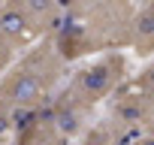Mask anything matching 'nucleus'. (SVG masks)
I'll list each match as a JSON object with an SVG mask.
<instances>
[{
  "label": "nucleus",
  "mask_w": 154,
  "mask_h": 145,
  "mask_svg": "<svg viewBox=\"0 0 154 145\" xmlns=\"http://www.w3.org/2000/svg\"><path fill=\"white\" fill-rule=\"evenodd\" d=\"M66 54L60 51L54 33L42 36L30 48L21 51L18 60L0 76V106L24 115L36 106H45V97H54V88L63 79L66 69Z\"/></svg>",
  "instance_id": "f257e3e1"
},
{
  "label": "nucleus",
  "mask_w": 154,
  "mask_h": 145,
  "mask_svg": "<svg viewBox=\"0 0 154 145\" xmlns=\"http://www.w3.org/2000/svg\"><path fill=\"white\" fill-rule=\"evenodd\" d=\"M24 124H18V142L15 145H63L66 136L63 130L57 127L48 103L45 106H36L30 112H24Z\"/></svg>",
  "instance_id": "f03ea898"
},
{
  "label": "nucleus",
  "mask_w": 154,
  "mask_h": 145,
  "mask_svg": "<svg viewBox=\"0 0 154 145\" xmlns=\"http://www.w3.org/2000/svg\"><path fill=\"white\" fill-rule=\"evenodd\" d=\"M124 45L133 48V54H139V57L154 54V0H139V3H133Z\"/></svg>",
  "instance_id": "7ed1b4c3"
},
{
  "label": "nucleus",
  "mask_w": 154,
  "mask_h": 145,
  "mask_svg": "<svg viewBox=\"0 0 154 145\" xmlns=\"http://www.w3.org/2000/svg\"><path fill=\"white\" fill-rule=\"evenodd\" d=\"M12 3L21 9V15L30 21V27L36 30V36H51L60 27L63 18V6L60 0H12Z\"/></svg>",
  "instance_id": "20e7f679"
},
{
  "label": "nucleus",
  "mask_w": 154,
  "mask_h": 145,
  "mask_svg": "<svg viewBox=\"0 0 154 145\" xmlns=\"http://www.w3.org/2000/svg\"><path fill=\"white\" fill-rule=\"evenodd\" d=\"M0 33H3L18 51H24L33 42H39L36 30L30 27V21L21 15V9L12 3V0H0Z\"/></svg>",
  "instance_id": "39448f33"
},
{
  "label": "nucleus",
  "mask_w": 154,
  "mask_h": 145,
  "mask_svg": "<svg viewBox=\"0 0 154 145\" xmlns=\"http://www.w3.org/2000/svg\"><path fill=\"white\" fill-rule=\"evenodd\" d=\"M15 54H18V48L3 36V33H0V76H3V72L12 66V60H15Z\"/></svg>",
  "instance_id": "423d86ee"
},
{
  "label": "nucleus",
  "mask_w": 154,
  "mask_h": 145,
  "mask_svg": "<svg viewBox=\"0 0 154 145\" xmlns=\"http://www.w3.org/2000/svg\"><path fill=\"white\" fill-rule=\"evenodd\" d=\"M136 85H142V88H148V91H154V60L148 63V66H142L139 69V76L133 79Z\"/></svg>",
  "instance_id": "0eeeda50"
},
{
  "label": "nucleus",
  "mask_w": 154,
  "mask_h": 145,
  "mask_svg": "<svg viewBox=\"0 0 154 145\" xmlns=\"http://www.w3.org/2000/svg\"><path fill=\"white\" fill-rule=\"evenodd\" d=\"M127 145H154V133H136Z\"/></svg>",
  "instance_id": "6e6552de"
},
{
  "label": "nucleus",
  "mask_w": 154,
  "mask_h": 145,
  "mask_svg": "<svg viewBox=\"0 0 154 145\" xmlns=\"http://www.w3.org/2000/svg\"><path fill=\"white\" fill-rule=\"evenodd\" d=\"M145 133H154V115H151V121H148V127H145Z\"/></svg>",
  "instance_id": "1a4fd4ad"
}]
</instances>
